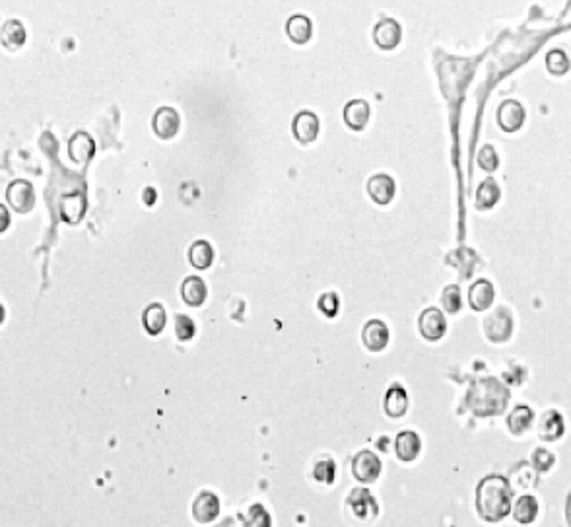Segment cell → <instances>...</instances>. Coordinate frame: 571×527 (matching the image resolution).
Returning <instances> with one entry per match:
<instances>
[{
  "label": "cell",
  "mask_w": 571,
  "mask_h": 527,
  "mask_svg": "<svg viewBox=\"0 0 571 527\" xmlns=\"http://www.w3.org/2000/svg\"><path fill=\"white\" fill-rule=\"evenodd\" d=\"M206 284L205 280L198 279V277H189V279L183 280V286H181V296L183 300L192 306V308H198L202 306L206 300Z\"/></svg>",
  "instance_id": "7402d4cb"
},
{
  "label": "cell",
  "mask_w": 571,
  "mask_h": 527,
  "mask_svg": "<svg viewBox=\"0 0 571 527\" xmlns=\"http://www.w3.org/2000/svg\"><path fill=\"white\" fill-rule=\"evenodd\" d=\"M546 66H548V70L552 74L562 76V74L570 70V59H567V55L564 51H552L546 57Z\"/></svg>",
  "instance_id": "4dcf8cb0"
},
{
  "label": "cell",
  "mask_w": 571,
  "mask_h": 527,
  "mask_svg": "<svg viewBox=\"0 0 571 527\" xmlns=\"http://www.w3.org/2000/svg\"><path fill=\"white\" fill-rule=\"evenodd\" d=\"M469 302L476 312H484V309L490 308L494 304V286L490 280H476L474 284L470 286Z\"/></svg>",
  "instance_id": "ac0fdd59"
},
{
  "label": "cell",
  "mask_w": 571,
  "mask_h": 527,
  "mask_svg": "<svg viewBox=\"0 0 571 527\" xmlns=\"http://www.w3.org/2000/svg\"><path fill=\"white\" fill-rule=\"evenodd\" d=\"M315 479L322 484L335 483V463L332 462H321L317 463L315 467Z\"/></svg>",
  "instance_id": "d590c367"
},
{
  "label": "cell",
  "mask_w": 571,
  "mask_h": 527,
  "mask_svg": "<svg viewBox=\"0 0 571 527\" xmlns=\"http://www.w3.org/2000/svg\"><path fill=\"white\" fill-rule=\"evenodd\" d=\"M441 306H443V309L449 312V314H459V309H461L462 306L459 286L455 284L445 286V290L441 294Z\"/></svg>",
  "instance_id": "f546056e"
},
{
  "label": "cell",
  "mask_w": 571,
  "mask_h": 527,
  "mask_svg": "<svg viewBox=\"0 0 571 527\" xmlns=\"http://www.w3.org/2000/svg\"><path fill=\"white\" fill-rule=\"evenodd\" d=\"M422 449V440L414 430H404L396 436L395 440V452L396 457L404 463L414 462Z\"/></svg>",
  "instance_id": "4fadbf2b"
},
{
  "label": "cell",
  "mask_w": 571,
  "mask_h": 527,
  "mask_svg": "<svg viewBox=\"0 0 571 527\" xmlns=\"http://www.w3.org/2000/svg\"><path fill=\"white\" fill-rule=\"evenodd\" d=\"M286 31H288V36H290V39H292L293 43L303 45L311 39L313 28H311L309 18L298 14L292 16V18L288 20V23H286Z\"/></svg>",
  "instance_id": "603a6c76"
},
{
  "label": "cell",
  "mask_w": 571,
  "mask_h": 527,
  "mask_svg": "<svg viewBox=\"0 0 571 527\" xmlns=\"http://www.w3.org/2000/svg\"><path fill=\"white\" fill-rule=\"evenodd\" d=\"M293 134L300 142H313L319 134V119L311 111L300 113L293 121Z\"/></svg>",
  "instance_id": "e0dca14e"
},
{
  "label": "cell",
  "mask_w": 571,
  "mask_h": 527,
  "mask_svg": "<svg viewBox=\"0 0 571 527\" xmlns=\"http://www.w3.org/2000/svg\"><path fill=\"white\" fill-rule=\"evenodd\" d=\"M6 198L10 206L16 213H30L33 205H36V193H33V185L26 179H18L6 189Z\"/></svg>",
  "instance_id": "8992f818"
},
{
  "label": "cell",
  "mask_w": 571,
  "mask_h": 527,
  "mask_svg": "<svg viewBox=\"0 0 571 527\" xmlns=\"http://www.w3.org/2000/svg\"><path fill=\"white\" fill-rule=\"evenodd\" d=\"M484 333L491 343H506L513 335V315L507 308H496L484 319Z\"/></svg>",
  "instance_id": "3957f363"
},
{
  "label": "cell",
  "mask_w": 571,
  "mask_h": 527,
  "mask_svg": "<svg viewBox=\"0 0 571 527\" xmlns=\"http://www.w3.org/2000/svg\"><path fill=\"white\" fill-rule=\"evenodd\" d=\"M8 226H10V214H8L6 206L0 205V234L6 230Z\"/></svg>",
  "instance_id": "8d00e7d4"
},
{
  "label": "cell",
  "mask_w": 571,
  "mask_h": 527,
  "mask_svg": "<svg viewBox=\"0 0 571 527\" xmlns=\"http://www.w3.org/2000/svg\"><path fill=\"white\" fill-rule=\"evenodd\" d=\"M0 39L6 49H18L26 41V30L18 20H10L4 23V28L0 31Z\"/></svg>",
  "instance_id": "4316f807"
},
{
  "label": "cell",
  "mask_w": 571,
  "mask_h": 527,
  "mask_svg": "<svg viewBox=\"0 0 571 527\" xmlns=\"http://www.w3.org/2000/svg\"><path fill=\"white\" fill-rule=\"evenodd\" d=\"M565 520H567V523L571 526V492L570 496H567V500H565Z\"/></svg>",
  "instance_id": "74e56055"
},
{
  "label": "cell",
  "mask_w": 571,
  "mask_h": 527,
  "mask_svg": "<svg viewBox=\"0 0 571 527\" xmlns=\"http://www.w3.org/2000/svg\"><path fill=\"white\" fill-rule=\"evenodd\" d=\"M536 430H538V436H540V440H544V442H556V440L562 438L565 432L564 417L554 409L546 410V412L540 417V420H538V428H536Z\"/></svg>",
  "instance_id": "9c48e42d"
},
{
  "label": "cell",
  "mask_w": 571,
  "mask_h": 527,
  "mask_svg": "<svg viewBox=\"0 0 571 527\" xmlns=\"http://www.w3.org/2000/svg\"><path fill=\"white\" fill-rule=\"evenodd\" d=\"M4 317H6V312H4V306L0 304V325H2V321H4Z\"/></svg>",
  "instance_id": "ab89813d"
},
{
  "label": "cell",
  "mask_w": 571,
  "mask_h": 527,
  "mask_svg": "<svg viewBox=\"0 0 571 527\" xmlns=\"http://www.w3.org/2000/svg\"><path fill=\"white\" fill-rule=\"evenodd\" d=\"M346 124L354 131H361L369 121V105L364 100H352L344 110Z\"/></svg>",
  "instance_id": "ffe728a7"
},
{
  "label": "cell",
  "mask_w": 571,
  "mask_h": 527,
  "mask_svg": "<svg viewBox=\"0 0 571 527\" xmlns=\"http://www.w3.org/2000/svg\"><path fill=\"white\" fill-rule=\"evenodd\" d=\"M381 469H383L381 467V459L374 452H369V449L359 452L354 457V462H352V473H354V477L358 479L359 483L364 484L375 483L379 479Z\"/></svg>",
  "instance_id": "5b68a950"
},
{
  "label": "cell",
  "mask_w": 571,
  "mask_h": 527,
  "mask_svg": "<svg viewBox=\"0 0 571 527\" xmlns=\"http://www.w3.org/2000/svg\"><path fill=\"white\" fill-rule=\"evenodd\" d=\"M420 333L425 341H440L447 331L445 315L441 314V309L428 308L420 315Z\"/></svg>",
  "instance_id": "52a82bcc"
},
{
  "label": "cell",
  "mask_w": 571,
  "mask_h": 527,
  "mask_svg": "<svg viewBox=\"0 0 571 527\" xmlns=\"http://www.w3.org/2000/svg\"><path fill=\"white\" fill-rule=\"evenodd\" d=\"M346 510L356 518V520L364 521H374L379 513V504L375 502V498L371 496V492L366 489H354L350 492V496L346 500Z\"/></svg>",
  "instance_id": "277c9868"
},
{
  "label": "cell",
  "mask_w": 571,
  "mask_h": 527,
  "mask_svg": "<svg viewBox=\"0 0 571 527\" xmlns=\"http://www.w3.org/2000/svg\"><path fill=\"white\" fill-rule=\"evenodd\" d=\"M408 410V393L403 385L393 383L385 395V412L391 418H401Z\"/></svg>",
  "instance_id": "2e32d148"
},
{
  "label": "cell",
  "mask_w": 571,
  "mask_h": 527,
  "mask_svg": "<svg viewBox=\"0 0 571 527\" xmlns=\"http://www.w3.org/2000/svg\"><path fill=\"white\" fill-rule=\"evenodd\" d=\"M367 191L377 205H388L395 198L396 185L388 176H374L367 183Z\"/></svg>",
  "instance_id": "9a60e30c"
},
{
  "label": "cell",
  "mask_w": 571,
  "mask_h": 527,
  "mask_svg": "<svg viewBox=\"0 0 571 527\" xmlns=\"http://www.w3.org/2000/svg\"><path fill=\"white\" fill-rule=\"evenodd\" d=\"M175 335L179 341H190L195 337V321L189 315H177L175 317Z\"/></svg>",
  "instance_id": "d6a6232c"
},
{
  "label": "cell",
  "mask_w": 571,
  "mask_h": 527,
  "mask_svg": "<svg viewBox=\"0 0 571 527\" xmlns=\"http://www.w3.org/2000/svg\"><path fill=\"white\" fill-rule=\"evenodd\" d=\"M498 123L506 132L519 131L525 123V107L515 100H507L499 105Z\"/></svg>",
  "instance_id": "ba28073f"
},
{
  "label": "cell",
  "mask_w": 571,
  "mask_h": 527,
  "mask_svg": "<svg viewBox=\"0 0 571 527\" xmlns=\"http://www.w3.org/2000/svg\"><path fill=\"white\" fill-rule=\"evenodd\" d=\"M478 166H480L482 169H486V171H494V169H498L499 158H498V154H496L494 147H484L482 150H480V154H478Z\"/></svg>",
  "instance_id": "836d02e7"
},
{
  "label": "cell",
  "mask_w": 571,
  "mask_h": 527,
  "mask_svg": "<svg viewBox=\"0 0 571 527\" xmlns=\"http://www.w3.org/2000/svg\"><path fill=\"white\" fill-rule=\"evenodd\" d=\"M533 420H535V412L528 405H519L511 410V415L507 417V428L509 432L515 434V436H521L525 434L533 426Z\"/></svg>",
  "instance_id": "d6986e66"
},
{
  "label": "cell",
  "mask_w": 571,
  "mask_h": 527,
  "mask_svg": "<svg viewBox=\"0 0 571 527\" xmlns=\"http://www.w3.org/2000/svg\"><path fill=\"white\" fill-rule=\"evenodd\" d=\"M319 309H321L322 314L327 315V317H335L338 312V296L335 292H327L322 294L321 298H319Z\"/></svg>",
  "instance_id": "e575fe53"
},
{
  "label": "cell",
  "mask_w": 571,
  "mask_h": 527,
  "mask_svg": "<svg viewBox=\"0 0 571 527\" xmlns=\"http://www.w3.org/2000/svg\"><path fill=\"white\" fill-rule=\"evenodd\" d=\"M361 341L371 352L383 351L388 343V327L379 319H371L364 325Z\"/></svg>",
  "instance_id": "7c38bea8"
},
{
  "label": "cell",
  "mask_w": 571,
  "mask_h": 527,
  "mask_svg": "<svg viewBox=\"0 0 571 527\" xmlns=\"http://www.w3.org/2000/svg\"><path fill=\"white\" fill-rule=\"evenodd\" d=\"M554 463H556V457H554V454L550 449H546V447H536L535 454H533V465H535L536 471L546 473V471L554 467Z\"/></svg>",
  "instance_id": "1f68e13d"
},
{
  "label": "cell",
  "mask_w": 571,
  "mask_h": 527,
  "mask_svg": "<svg viewBox=\"0 0 571 527\" xmlns=\"http://www.w3.org/2000/svg\"><path fill=\"white\" fill-rule=\"evenodd\" d=\"M220 513V500L214 492H200L192 502V516L200 523L212 521Z\"/></svg>",
  "instance_id": "8fae6325"
},
{
  "label": "cell",
  "mask_w": 571,
  "mask_h": 527,
  "mask_svg": "<svg viewBox=\"0 0 571 527\" xmlns=\"http://www.w3.org/2000/svg\"><path fill=\"white\" fill-rule=\"evenodd\" d=\"M154 198H156V193L154 189H148V205H154Z\"/></svg>",
  "instance_id": "f35d334b"
},
{
  "label": "cell",
  "mask_w": 571,
  "mask_h": 527,
  "mask_svg": "<svg viewBox=\"0 0 571 527\" xmlns=\"http://www.w3.org/2000/svg\"><path fill=\"white\" fill-rule=\"evenodd\" d=\"M212 259H214V251H212V245L208 242H195L192 245H190L189 249V261L192 267H197V269H208L210 265H212Z\"/></svg>",
  "instance_id": "83f0119b"
},
{
  "label": "cell",
  "mask_w": 571,
  "mask_h": 527,
  "mask_svg": "<svg viewBox=\"0 0 571 527\" xmlns=\"http://www.w3.org/2000/svg\"><path fill=\"white\" fill-rule=\"evenodd\" d=\"M507 401H509V391L506 385H501L494 378L476 381L474 388L469 391V407L476 417L499 415L506 409Z\"/></svg>",
  "instance_id": "7a4b0ae2"
},
{
  "label": "cell",
  "mask_w": 571,
  "mask_h": 527,
  "mask_svg": "<svg viewBox=\"0 0 571 527\" xmlns=\"http://www.w3.org/2000/svg\"><path fill=\"white\" fill-rule=\"evenodd\" d=\"M511 486L499 475L484 477L476 486V512L490 523H498L511 512Z\"/></svg>",
  "instance_id": "6da1fadb"
},
{
  "label": "cell",
  "mask_w": 571,
  "mask_h": 527,
  "mask_svg": "<svg viewBox=\"0 0 571 527\" xmlns=\"http://www.w3.org/2000/svg\"><path fill=\"white\" fill-rule=\"evenodd\" d=\"M165 321H168V315H165V309H163L161 304H150L144 315H142L144 329L150 335H160L163 327H165Z\"/></svg>",
  "instance_id": "d4e9b609"
},
{
  "label": "cell",
  "mask_w": 571,
  "mask_h": 527,
  "mask_svg": "<svg viewBox=\"0 0 571 527\" xmlns=\"http://www.w3.org/2000/svg\"><path fill=\"white\" fill-rule=\"evenodd\" d=\"M499 197H501L499 185L496 183V179L488 177L486 181L480 183L478 191H476V206H478L480 211H488V208H491V206L498 203Z\"/></svg>",
  "instance_id": "cb8c5ba5"
},
{
  "label": "cell",
  "mask_w": 571,
  "mask_h": 527,
  "mask_svg": "<svg viewBox=\"0 0 571 527\" xmlns=\"http://www.w3.org/2000/svg\"><path fill=\"white\" fill-rule=\"evenodd\" d=\"M84 211H86V201L80 195L66 197L62 201V218L68 220V222H78Z\"/></svg>",
  "instance_id": "f1b7e54d"
},
{
  "label": "cell",
  "mask_w": 571,
  "mask_h": 527,
  "mask_svg": "<svg viewBox=\"0 0 571 527\" xmlns=\"http://www.w3.org/2000/svg\"><path fill=\"white\" fill-rule=\"evenodd\" d=\"M401 37H403V31H401V26L398 22H395L393 18H385L381 20L377 26H375L374 31V39L375 43L379 45L381 49H395L396 45L401 43Z\"/></svg>",
  "instance_id": "30bf717a"
},
{
  "label": "cell",
  "mask_w": 571,
  "mask_h": 527,
  "mask_svg": "<svg viewBox=\"0 0 571 527\" xmlns=\"http://www.w3.org/2000/svg\"><path fill=\"white\" fill-rule=\"evenodd\" d=\"M94 140L89 139L88 134H84V132H78L68 144V152L72 156V160L76 161H88L94 156Z\"/></svg>",
  "instance_id": "484cf974"
},
{
  "label": "cell",
  "mask_w": 571,
  "mask_h": 527,
  "mask_svg": "<svg viewBox=\"0 0 571 527\" xmlns=\"http://www.w3.org/2000/svg\"><path fill=\"white\" fill-rule=\"evenodd\" d=\"M538 516V502L533 494H523L519 496V500L515 502L513 506V518L517 523H523V526H528L533 523Z\"/></svg>",
  "instance_id": "44dd1931"
},
{
  "label": "cell",
  "mask_w": 571,
  "mask_h": 527,
  "mask_svg": "<svg viewBox=\"0 0 571 527\" xmlns=\"http://www.w3.org/2000/svg\"><path fill=\"white\" fill-rule=\"evenodd\" d=\"M179 124H181V119H179V113L171 107H161L158 110L154 117V131L160 139H173L179 131Z\"/></svg>",
  "instance_id": "5bb4252c"
}]
</instances>
